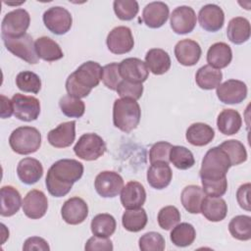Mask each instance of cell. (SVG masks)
<instances>
[{
	"label": "cell",
	"instance_id": "6da1fadb",
	"mask_svg": "<svg viewBox=\"0 0 251 251\" xmlns=\"http://www.w3.org/2000/svg\"><path fill=\"white\" fill-rule=\"evenodd\" d=\"M83 175V165L75 159H61L55 162L47 172L45 184L54 197L67 195L75 182Z\"/></svg>",
	"mask_w": 251,
	"mask_h": 251
},
{
	"label": "cell",
	"instance_id": "7a4b0ae2",
	"mask_svg": "<svg viewBox=\"0 0 251 251\" xmlns=\"http://www.w3.org/2000/svg\"><path fill=\"white\" fill-rule=\"evenodd\" d=\"M102 75V67L93 61H87L72 73L66 80V90L69 95L83 98L96 87Z\"/></svg>",
	"mask_w": 251,
	"mask_h": 251
},
{
	"label": "cell",
	"instance_id": "3957f363",
	"mask_svg": "<svg viewBox=\"0 0 251 251\" xmlns=\"http://www.w3.org/2000/svg\"><path fill=\"white\" fill-rule=\"evenodd\" d=\"M141 118V110L136 100L121 98L114 102L113 123L116 127L124 132H130L138 126Z\"/></svg>",
	"mask_w": 251,
	"mask_h": 251
},
{
	"label": "cell",
	"instance_id": "277c9868",
	"mask_svg": "<svg viewBox=\"0 0 251 251\" xmlns=\"http://www.w3.org/2000/svg\"><path fill=\"white\" fill-rule=\"evenodd\" d=\"M231 167L227 154L219 146L212 147L205 154L199 172L201 180H217L226 177Z\"/></svg>",
	"mask_w": 251,
	"mask_h": 251
},
{
	"label": "cell",
	"instance_id": "5b68a950",
	"mask_svg": "<svg viewBox=\"0 0 251 251\" xmlns=\"http://www.w3.org/2000/svg\"><path fill=\"white\" fill-rule=\"evenodd\" d=\"M11 149L20 155L36 152L41 145V133L33 126H20L14 129L9 137Z\"/></svg>",
	"mask_w": 251,
	"mask_h": 251
},
{
	"label": "cell",
	"instance_id": "8992f818",
	"mask_svg": "<svg viewBox=\"0 0 251 251\" xmlns=\"http://www.w3.org/2000/svg\"><path fill=\"white\" fill-rule=\"evenodd\" d=\"M3 43L6 49L13 55L21 58L28 64L38 63V56L35 50V44L31 35L28 33L20 37H10L2 35Z\"/></svg>",
	"mask_w": 251,
	"mask_h": 251
},
{
	"label": "cell",
	"instance_id": "52a82bcc",
	"mask_svg": "<svg viewBox=\"0 0 251 251\" xmlns=\"http://www.w3.org/2000/svg\"><path fill=\"white\" fill-rule=\"evenodd\" d=\"M106 143L101 136L96 133H84L74 147L75 154L81 160L94 161L106 152Z\"/></svg>",
	"mask_w": 251,
	"mask_h": 251
},
{
	"label": "cell",
	"instance_id": "ba28073f",
	"mask_svg": "<svg viewBox=\"0 0 251 251\" xmlns=\"http://www.w3.org/2000/svg\"><path fill=\"white\" fill-rule=\"evenodd\" d=\"M30 24V16L25 9H16L5 15L1 25L2 35L20 37L25 34Z\"/></svg>",
	"mask_w": 251,
	"mask_h": 251
},
{
	"label": "cell",
	"instance_id": "9c48e42d",
	"mask_svg": "<svg viewBox=\"0 0 251 251\" xmlns=\"http://www.w3.org/2000/svg\"><path fill=\"white\" fill-rule=\"evenodd\" d=\"M42 19L47 29L57 35L67 33L73 24L71 13L60 6H54L46 10Z\"/></svg>",
	"mask_w": 251,
	"mask_h": 251
},
{
	"label": "cell",
	"instance_id": "30bf717a",
	"mask_svg": "<svg viewBox=\"0 0 251 251\" xmlns=\"http://www.w3.org/2000/svg\"><path fill=\"white\" fill-rule=\"evenodd\" d=\"M14 116L24 122L35 121L40 114V102L33 96L16 93L12 97Z\"/></svg>",
	"mask_w": 251,
	"mask_h": 251
},
{
	"label": "cell",
	"instance_id": "8fae6325",
	"mask_svg": "<svg viewBox=\"0 0 251 251\" xmlns=\"http://www.w3.org/2000/svg\"><path fill=\"white\" fill-rule=\"evenodd\" d=\"M94 187L100 196L104 198H113L122 191L124 187V179L116 172L104 171L96 176Z\"/></svg>",
	"mask_w": 251,
	"mask_h": 251
},
{
	"label": "cell",
	"instance_id": "7c38bea8",
	"mask_svg": "<svg viewBox=\"0 0 251 251\" xmlns=\"http://www.w3.org/2000/svg\"><path fill=\"white\" fill-rule=\"evenodd\" d=\"M107 47L113 54H126L132 50L134 39L127 26H116L107 35Z\"/></svg>",
	"mask_w": 251,
	"mask_h": 251
},
{
	"label": "cell",
	"instance_id": "4fadbf2b",
	"mask_svg": "<svg viewBox=\"0 0 251 251\" xmlns=\"http://www.w3.org/2000/svg\"><path fill=\"white\" fill-rule=\"evenodd\" d=\"M217 96L225 104L241 103L247 96L246 84L238 79H228L217 87Z\"/></svg>",
	"mask_w": 251,
	"mask_h": 251
},
{
	"label": "cell",
	"instance_id": "5bb4252c",
	"mask_svg": "<svg viewBox=\"0 0 251 251\" xmlns=\"http://www.w3.org/2000/svg\"><path fill=\"white\" fill-rule=\"evenodd\" d=\"M196 20V14L191 7L179 6L171 15V27L177 34H186L195 28Z\"/></svg>",
	"mask_w": 251,
	"mask_h": 251
},
{
	"label": "cell",
	"instance_id": "9a60e30c",
	"mask_svg": "<svg viewBox=\"0 0 251 251\" xmlns=\"http://www.w3.org/2000/svg\"><path fill=\"white\" fill-rule=\"evenodd\" d=\"M122 78L135 83L144 82L149 75L147 65L138 58H126L119 64Z\"/></svg>",
	"mask_w": 251,
	"mask_h": 251
},
{
	"label": "cell",
	"instance_id": "2e32d148",
	"mask_svg": "<svg viewBox=\"0 0 251 251\" xmlns=\"http://www.w3.org/2000/svg\"><path fill=\"white\" fill-rule=\"evenodd\" d=\"M48 209V200L43 191L32 189L23 200V211L25 215L32 220L42 218Z\"/></svg>",
	"mask_w": 251,
	"mask_h": 251
},
{
	"label": "cell",
	"instance_id": "e0dca14e",
	"mask_svg": "<svg viewBox=\"0 0 251 251\" xmlns=\"http://www.w3.org/2000/svg\"><path fill=\"white\" fill-rule=\"evenodd\" d=\"M61 215L69 225H78L84 222L88 216V206L80 197H72L62 206Z\"/></svg>",
	"mask_w": 251,
	"mask_h": 251
},
{
	"label": "cell",
	"instance_id": "ac0fdd59",
	"mask_svg": "<svg viewBox=\"0 0 251 251\" xmlns=\"http://www.w3.org/2000/svg\"><path fill=\"white\" fill-rule=\"evenodd\" d=\"M198 21L203 29L216 32L224 25L225 14L220 6L216 4H207L200 9L198 13Z\"/></svg>",
	"mask_w": 251,
	"mask_h": 251
},
{
	"label": "cell",
	"instance_id": "d6986e66",
	"mask_svg": "<svg viewBox=\"0 0 251 251\" xmlns=\"http://www.w3.org/2000/svg\"><path fill=\"white\" fill-rule=\"evenodd\" d=\"M48 142L55 148H66L75 139V122H65L51 129L47 134Z\"/></svg>",
	"mask_w": 251,
	"mask_h": 251
},
{
	"label": "cell",
	"instance_id": "ffe728a7",
	"mask_svg": "<svg viewBox=\"0 0 251 251\" xmlns=\"http://www.w3.org/2000/svg\"><path fill=\"white\" fill-rule=\"evenodd\" d=\"M202 54L201 47L198 42L192 39H182L175 46V55L178 63L183 66H194L200 59Z\"/></svg>",
	"mask_w": 251,
	"mask_h": 251
},
{
	"label": "cell",
	"instance_id": "44dd1931",
	"mask_svg": "<svg viewBox=\"0 0 251 251\" xmlns=\"http://www.w3.org/2000/svg\"><path fill=\"white\" fill-rule=\"evenodd\" d=\"M146 200L144 186L135 180L128 181L121 192V203L125 209H136L142 207Z\"/></svg>",
	"mask_w": 251,
	"mask_h": 251
},
{
	"label": "cell",
	"instance_id": "7402d4cb",
	"mask_svg": "<svg viewBox=\"0 0 251 251\" xmlns=\"http://www.w3.org/2000/svg\"><path fill=\"white\" fill-rule=\"evenodd\" d=\"M169 18V7L166 3L155 1L147 4L142 12L144 24L151 28L161 27Z\"/></svg>",
	"mask_w": 251,
	"mask_h": 251
},
{
	"label": "cell",
	"instance_id": "603a6c76",
	"mask_svg": "<svg viewBox=\"0 0 251 251\" xmlns=\"http://www.w3.org/2000/svg\"><path fill=\"white\" fill-rule=\"evenodd\" d=\"M17 174L22 182L31 185L42 177L43 167L41 163L34 158H24L18 164Z\"/></svg>",
	"mask_w": 251,
	"mask_h": 251
},
{
	"label": "cell",
	"instance_id": "cb8c5ba5",
	"mask_svg": "<svg viewBox=\"0 0 251 251\" xmlns=\"http://www.w3.org/2000/svg\"><path fill=\"white\" fill-rule=\"evenodd\" d=\"M173 172L167 163L151 164L147 171V181L155 189H164L172 181Z\"/></svg>",
	"mask_w": 251,
	"mask_h": 251
},
{
	"label": "cell",
	"instance_id": "d4e9b609",
	"mask_svg": "<svg viewBox=\"0 0 251 251\" xmlns=\"http://www.w3.org/2000/svg\"><path fill=\"white\" fill-rule=\"evenodd\" d=\"M202 215L210 222H221L227 214V204L221 197L205 196L201 204Z\"/></svg>",
	"mask_w": 251,
	"mask_h": 251
},
{
	"label": "cell",
	"instance_id": "484cf974",
	"mask_svg": "<svg viewBox=\"0 0 251 251\" xmlns=\"http://www.w3.org/2000/svg\"><path fill=\"white\" fill-rule=\"evenodd\" d=\"M232 59V52L229 45L225 42H216L210 46L207 52L208 65L221 70L227 67Z\"/></svg>",
	"mask_w": 251,
	"mask_h": 251
},
{
	"label": "cell",
	"instance_id": "4316f807",
	"mask_svg": "<svg viewBox=\"0 0 251 251\" xmlns=\"http://www.w3.org/2000/svg\"><path fill=\"white\" fill-rule=\"evenodd\" d=\"M171 63L169 54L160 48H152L145 55V64L148 70L157 75L167 73L171 68Z\"/></svg>",
	"mask_w": 251,
	"mask_h": 251
},
{
	"label": "cell",
	"instance_id": "83f0119b",
	"mask_svg": "<svg viewBox=\"0 0 251 251\" xmlns=\"http://www.w3.org/2000/svg\"><path fill=\"white\" fill-rule=\"evenodd\" d=\"M1 216L11 217L15 215L23 205L20 192L11 185H5L1 188Z\"/></svg>",
	"mask_w": 251,
	"mask_h": 251
},
{
	"label": "cell",
	"instance_id": "f1b7e54d",
	"mask_svg": "<svg viewBox=\"0 0 251 251\" xmlns=\"http://www.w3.org/2000/svg\"><path fill=\"white\" fill-rule=\"evenodd\" d=\"M206 194L198 185H187L180 194V201L184 209L190 214L201 213V204Z\"/></svg>",
	"mask_w": 251,
	"mask_h": 251
},
{
	"label": "cell",
	"instance_id": "f546056e",
	"mask_svg": "<svg viewBox=\"0 0 251 251\" xmlns=\"http://www.w3.org/2000/svg\"><path fill=\"white\" fill-rule=\"evenodd\" d=\"M185 137L194 146H205L214 139L215 131L207 124L195 123L186 129Z\"/></svg>",
	"mask_w": 251,
	"mask_h": 251
},
{
	"label": "cell",
	"instance_id": "4dcf8cb0",
	"mask_svg": "<svg viewBox=\"0 0 251 251\" xmlns=\"http://www.w3.org/2000/svg\"><path fill=\"white\" fill-rule=\"evenodd\" d=\"M250 23L243 17H235L228 22L226 35L234 44H242L250 37Z\"/></svg>",
	"mask_w": 251,
	"mask_h": 251
},
{
	"label": "cell",
	"instance_id": "1f68e13d",
	"mask_svg": "<svg viewBox=\"0 0 251 251\" xmlns=\"http://www.w3.org/2000/svg\"><path fill=\"white\" fill-rule=\"evenodd\" d=\"M242 126L240 114L233 109L223 110L217 119V126L221 133L225 135H232L238 132Z\"/></svg>",
	"mask_w": 251,
	"mask_h": 251
},
{
	"label": "cell",
	"instance_id": "d6a6232c",
	"mask_svg": "<svg viewBox=\"0 0 251 251\" xmlns=\"http://www.w3.org/2000/svg\"><path fill=\"white\" fill-rule=\"evenodd\" d=\"M35 50L38 58L47 61L54 62L63 58L64 53L60 45L47 36H41L34 42Z\"/></svg>",
	"mask_w": 251,
	"mask_h": 251
},
{
	"label": "cell",
	"instance_id": "836d02e7",
	"mask_svg": "<svg viewBox=\"0 0 251 251\" xmlns=\"http://www.w3.org/2000/svg\"><path fill=\"white\" fill-rule=\"evenodd\" d=\"M222 78V72L209 65H205L198 69L195 75V81L197 85L205 90L217 88L221 84Z\"/></svg>",
	"mask_w": 251,
	"mask_h": 251
},
{
	"label": "cell",
	"instance_id": "e575fe53",
	"mask_svg": "<svg viewBox=\"0 0 251 251\" xmlns=\"http://www.w3.org/2000/svg\"><path fill=\"white\" fill-rule=\"evenodd\" d=\"M147 221L146 211L141 207L136 209H126L122 217L123 226L131 232L142 230L145 227Z\"/></svg>",
	"mask_w": 251,
	"mask_h": 251
},
{
	"label": "cell",
	"instance_id": "d590c367",
	"mask_svg": "<svg viewBox=\"0 0 251 251\" xmlns=\"http://www.w3.org/2000/svg\"><path fill=\"white\" fill-rule=\"evenodd\" d=\"M170 238L176 246L186 247L191 245L195 240L196 231L191 224L180 223L173 227Z\"/></svg>",
	"mask_w": 251,
	"mask_h": 251
},
{
	"label": "cell",
	"instance_id": "8d00e7d4",
	"mask_svg": "<svg viewBox=\"0 0 251 251\" xmlns=\"http://www.w3.org/2000/svg\"><path fill=\"white\" fill-rule=\"evenodd\" d=\"M90 227L93 235L100 237H109L115 232L117 223L112 215L103 213L96 215L92 219Z\"/></svg>",
	"mask_w": 251,
	"mask_h": 251
},
{
	"label": "cell",
	"instance_id": "74e56055",
	"mask_svg": "<svg viewBox=\"0 0 251 251\" xmlns=\"http://www.w3.org/2000/svg\"><path fill=\"white\" fill-rule=\"evenodd\" d=\"M228 230L231 236L237 240H249L251 238V218L246 215L232 218L228 224Z\"/></svg>",
	"mask_w": 251,
	"mask_h": 251
},
{
	"label": "cell",
	"instance_id": "f35d334b",
	"mask_svg": "<svg viewBox=\"0 0 251 251\" xmlns=\"http://www.w3.org/2000/svg\"><path fill=\"white\" fill-rule=\"evenodd\" d=\"M228 156L231 166H236L244 163L247 160V151L244 145L235 139L226 140L219 145Z\"/></svg>",
	"mask_w": 251,
	"mask_h": 251
},
{
	"label": "cell",
	"instance_id": "ab89813d",
	"mask_svg": "<svg viewBox=\"0 0 251 251\" xmlns=\"http://www.w3.org/2000/svg\"><path fill=\"white\" fill-rule=\"evenodd\" d=\"M170 162L178 170L190 169L195 160L192 152L184 146H173L170 151Z\"/></svg>",
	"mask_w": 251,
	"mask_h": 251
},
{
	"label": "cell",
	"instance_id": "60d3db41",
	"mask_svg": "<svg viewBox=\"0 0 251 251\" xmlns=\"http://www.w3.org/2000/svg\"><path fill=\"white\" fill-rule=\"evenodd\" d=\"M59 106L62 113L70 118H80L85 111L84 102L79 98L71 96L69 94L60 98Z\"/></svg>",
	"mask_w": 251,
	"mask_h": 251
},
{
	"label": "cell",
	"instance_id": "b9f144b4",
	"mask_svg": "<svg viewBox=\"0 0 251 251\" xmlns=\"http://www.w3.org/2000/svg\"><path fill=\"white\" fill-rule=\"evenodd\" d=\"M16 84L18 88L24 92L38 93L41 89V79L33 72L24 71L18 74L16 77Z\"/></svg>",
	"mask_w": 251,
	"mask_h": 251
},
{
	"label": "cell",
	"instance_id": "7bdbcfd3",
	"mask_svg": "<svg viewBox=\"0 0 251 251\" xmlns=\"http://www.w3.org/2000/svg\"><path fill=\"white\" fill-rule=\"evenodd\" d=\"M114 12L122 21H130L137 15L139 11L138 3L135 0H115Z\"/></svg>",
	"mask_w": 251,
	"mask_h": 251
},
{
	"label": "cell",
	"instance_id": "ee69618b",
	"mask_svg": "<svg viewBox=\"0 0 251 251\" xmlns=\"http://www.w3.org/2000/svg\"><path fill=\"white\" fill-rule=\"evenodd\" d=\"M138 244L141 251H163L166 246L163 235L156 231L144 233L139 238Z\"/></svg>",
	"mask_w": 251,
	"mask_h": 251
},
{
	"label": "cell",
	"instance_id": "f6af8a7d",
	"mask_svg": "<svg viewBox=\"0 0 251 251\" xmlns=\"http://www.w3.org/2000/svg\"><path fill=\"white\" fill-rule=\"evenodd\" d=\"M158 224L161 228L170 230L180 221V213L175 206H166L158 213Z\"/></svg>",
	"mask_w": 251,
	"mask_h": 251
},
{
	"label": "cell",
	"instance_id": "bcb514c9",
	"mask_svg": "<svg viewBox=\"0 0 251 251\" xmlns=\"http://www.w3.org/2000/svg\"><path fill=\"white\" fill-rule=\"evenodd\" d=\"M101 79L107 88L111 90H117V87L123 80L119 71V64L110 63L104 66L102 68Z\"/></svg>",
	"mask_w": 251,
	"mask_h": 251
},
{
	"label": "cell",
	"instance_id": "7dc6e473",
	"mask_svg": "<svg viewBox=\"0 0 251 251\" xmlns=\"http://www.w3.org/2000/svg\"><path fill=\"white\" fill-rule=\"evenodd\" d=\"M173 145L167 141H159L152 145L149 152L150 164L170 162V151Z\"/></svg>",
	"mask_w": 251,
	"mask_h": 251
},
{
	"label": "cell",
	"instance_id": "c3c4849f",
	"mask_svg": "<svg viewBox=\"0 0 251 251\" xmlns=\"http://www.w3.org/2000/svg\"><path fill=\"white\" fill-rule=\"evenodd\" d=\"M116 91L122 98H131L138 100L142 96L143 85L142 83H135L123 79L117 87Z\"/></svg>",
	"mask_w": 251,
	"mask_h": 251
},
{
	"label": "cell",
	"instance_id": "681fc988",
	"mask_svg": "<svg viewBox=\"0 0 251 251\" xmlns=\"http://www.w3.org/2000/svg\"><path fill=\"white\" fill-rule=\"evenodd\" d=\"M202 189L207 196L221 197L227 190V179L226 177L217 180H201Z\"/></svg>",
	"mask_w": 251,
	"mask_h": 251
},
{
	"label": "cell",
	"instance_id": "f907efd6",
	"mask_svg": "<svg viewBox=\"0 0 251 251\" xmlns=\"http://www.w3.org/2000/svg\"><path fill=\"white\" fill-rule=\"evenodd\" d=\"M84 249L86 251H112L114 247L113 242L108 237L94 235L86 241Z\"/></svg>",
	"mask_w": 251,
	"mask_h": 251
},
{
	"label": "cell",
	"instance_id": "816d5d0a",
	"mask_svg": "<svg viewBox=\"0 0 251 251\" xmlns=\"http://www.w3.org/2000/svg\"><path fill=\"white\" fill-rule=\"evenodd\" d=\"M23 250L30 251V250H41V251H49L50 247L45 239L39 236H31L28 237L23 246Z\"/></svg>",
	"mask_w": 251,
	"mask_h": 251
},
{
	"label": "cell",
	"instance_id": "f5cc1de1",
	"mask_svg": "<svg viewBox=\"0 0 251 251\" xmlns=\"http://www.w3.org/2000/svg\"><path fill=\"white\" fill-rule=\"evenodd\" d=\"M250 187H251L250 183L242 184L239 186L236 192V199L239 206L246 211H250V200H249Z\"/></svg>",
	"mask_w": 251,
	"mask_h": 251
},
{
	"label": "cell",
	"instance_id": "db71d44e",
	"mask_svg": "<svg viewBox=\"0 0 251 251\" xmlns=\"http://www.w3.org/2000/svg\"><path fill=\"white\" fill-rule=\"evenodd\" d=\"M14 114L12 100L7 98L4 95H1V118L7 119Z\"/></svg>",
	"mask_w": 251,
	"mask_h": 251
}]
</instances>
